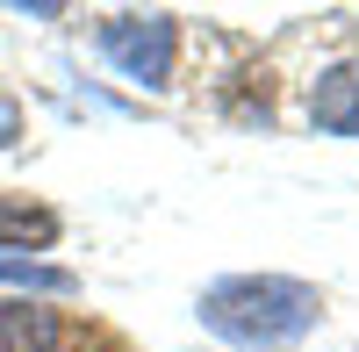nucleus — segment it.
I'll return each instance as SVG.
<instances>
[{"mask_svg":"<svg viewBox=\"0 0 359 352\" xmlns=\"http://www.w3.org/2000/svg\"><path fill=\"white\" fill-rule=\"evenodd\" d=\"M0 352H65V316L36 295L0 302Z\"/></svg>","mask_w":359,"mask_h":352,"instance_id":"3","label":"nucleus"},{"mask_svg":"<svg viewBox=\"0 0 359 352\" xmlns=\"http://www.w3.org/2000/svg\"><path fill=\"white\" fill-rule=\"evenodd\" d=\"M15 137H22V101L8 94V86H0V151H8Z\"/></svg>","mask_w":359,"mask_h":352,"instance_id":"7","label":"nucleus"},{"mask_svg":"<svg viewBox=\"0 0 359 352\" xmlns=\"http://www.w3.org/2000/svg\"><path fill=\"white\" fill-rule=\"evenodd\" d=\"M309 123L323 137H359V57L331 65V72L309 86Z\"/></svg>","mask_w":359,"mask_h":352,"instance_id":"4","label":"nucleus"},{"mask_svg":"<svg viewBox=\"0 0 359 352\" xmlns=\"http://www.w3.org/2000/svg\"><path fill=\"white\" fill-rule=\"evenodd\" d=\"M0 287H22V295H72V273L65 266H43V259H8L0 252Z\"/></svg>","mask_w":359,"mask_h":352,"instance_id":"6","label":"nucleus"},{"mask_svg":"<svg viewBox=\"0 0 359 352\" xmlns=\"http://www.w3.org/2000/svg\"><path fill=\"white\" fill-rule=\"evenodd\" d=\"M101 57L137 86H172V57H180V22L172 15H108L101 22Z\"/></svg>","mask_w":359,"mask_h":352,"instance_id":"2","label":"nucleus"},{"mask_svg":"<svg viewBox=\"0 0 359 352\" xmlns=\"http://www.w3.org/2000/svg\"><path fill=\"white\" fill-rule=\"evenodd\" d=\"M316 316H323V295L287 273H230L201 287V324L237 352H287L294 338L316 331Z\"/></svg>","mask_w":359,"mask_h":352,"instance_id":"1","label":"nucleus"},{"mask_svg":"<svg viewBox=\"0 0 359 352\" xmlns=\"http://www.w3.org/2000/svg\"><path fill=\"white\" fill-rule=\"evenodd\" d=\"M57 238H65L57 209H43V201H8V194H0V252H8V259H36V252H50Z\"/></svg>","mask_w":359,"mask_h":352,"instance_id":"5","label":"nucleus"}]
</instances>
